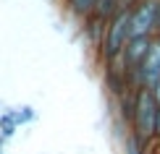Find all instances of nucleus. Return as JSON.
I'll return each instance as SVG.
<instances>
[{
  "label": "nucleus",
  "instance_id": "obj_8",
  "mask_svg": "<svg viewBox=\"0 0 160 154\" xmlns=\"http://www.w3.org/2000/svg\"><path fill=\"white\" fill-rule=\"evenodd\" d=\"M155 138H160V112H158V125H155Z\"/></svg>",
  "mask_w": 160,
  "mask_h": 154
},
{
  "label": "nucleus",
  "instance_id": "obj_6",
  "mask_svg": "<svg viewBox=\"0 0 160 154\" xmlns=\"http://www.w3.org/2000/svg\"><path fill=\"white\" fill-rule=\"evenodd\" d=\"M97 3L100 0H66V11L74 18H79V21H87L89 16H95Z\"/></svg>",
  "mask_w": 160,
  "mask_h": 154
},
{
  "label": "nucleus",
  "instance_id": "obj_5",
  "mask_svg": "<svg viewBox=\"0 0 160 154\" xmlns=\"http://www.w3.org/2000/svg\"><path fill=\"white\" fill-rule=\"evenodd\" d=\"M150 42H152V37L129 39V44H126V50L121 55V63H123V68L129 73H139V65H142V60H144V55L150 50Z\"/></svg>",
  "mask_w": 160,
  "mask_h": 154
},
{
  "label": "nucleus",
  "instance_id": "obj_2",
  "mask_svg": "<svg viewBox=\"0 0 160 154\" xmlns=\"http://www.w3.org/2000/svg\"><path fill=\"white\" fill-rule=\"evenodd\" d=\"M158 112H160V105L152 89L142 86L137 91V102H134V120H131V133L137 138H142L144 144H152L155 138V125H158Z\"/></svg>",
  "mask_w": 160,
  "mask_h": 154
},
{
  "label": "nucleus",
  "instance_id": "obj_7",
  "mask_svg": "<svg viewBox=\"0 0 160 154\" xmlns=\"http://www.w3.org/2000/svg\"><path fill=\"white\" fill-rule=\"evenodd\" d=\"M152 94H155V99H158V105H160V81L152 86Z\"/></svg>",
  "mask_w": 160,
  "mask_h": 154
},
{
  "label": "nucleus",
  "instance_id": "obj_3",
  "mask_svg": "<svg viewBox=\"0 0 160 154\" xmlns=\"http://www.w3.org/2000/svg\"><path fill=\"white\" fill-rule=\"evenodd\" d=\"M158 13H160V0H139L131 8V39L155 37L158 34Z\"/></svg>",
  "mask_w": 160,
  "mask_h": 154
},
{
  "label": "nucleus",
  "instance_id": "obj_9",
  "mask_svg": "<svg viewBox=\"0 0 160 154\" xmlns=\"http://www.w3.org/2000/svg\"><path fill=\"white\" fill-rule=\"evenodd\" d=\"M158 34H160V13H158Z\"/></svg>",
  "mask_w": 160,
  "mask_h": 154
},
{
  "label": "nucleus",
  "instance_id": "obj_4",
  "mask_svg": "<svg viewBox=\"0 0 160 154\" xmlns=\"http://www.w3.org/2000/svg\"><path fill=\"white\" fill-rule=\"evenodd\" d=\"M139 81H142V86H147V89H152L160 81V34L152 37L150 50L144 55L142 65H139Z\"/></svg>",
  "mask_w": 160,
  "mask_h": 154
},
{
  "label": "nucleus",
  "instance_id": "obj_1",
  "mask_svg": "<svg viewBox=\"0 0 160 154\" xmlns=\"http://www.w3.org/2000/svg\"><path fill=\"white\" fill-rule=\"evenodd\" d=\"M131 39V8H121L116 11V16L105 24V34H102V44H100V58L105 63H116L121 60L126 44Z\"/></svg>",
  "mask_w": 160,
  "mask_h": 154
}]
</instances>
